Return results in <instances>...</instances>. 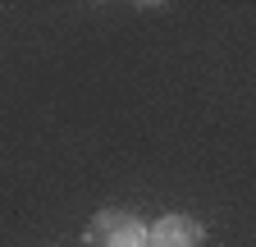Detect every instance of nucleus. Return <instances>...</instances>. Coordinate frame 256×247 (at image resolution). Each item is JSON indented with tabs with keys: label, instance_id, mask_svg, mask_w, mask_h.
Returning <instances> with one entry per match:
<instances>
[{
	"label": "nucleus",
	"instance_id": "nucleus-2",
	"mask_svg": "<svg viewBox=\"0 0 256 247\" xmlns=\"http://www.w3.org/2000/svg\"><path fill=\"white\" fill-rule=\"evenodd\" d=\"M197 242H202V224L188 215H165L151 229V247H197Z\"/></svg>",
	"mask_w": 256,
	"mask_h": 247
},
{
	"label": "nucleus",
	"instance_id": "nucleus-1",
	"mask_svg": "<svg viewBox=\"0 0 256 247\" xmlns=\"http://www.w3.org/2000/svg\"><path fill=\"white\" fill-rule=\"evenodd\" d=\"M87 242H92V247H146L151 234H146L128 210H101V215L92 220V229H87Z\"/></svg>",
	"mask_w": 256,
	"mask_h": 247
}]
</instances>
